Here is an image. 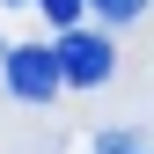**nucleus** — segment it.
<instances>
[{"instance_id": "1", "label": "nucleus", "mask_w": 154, "mask_h": 154, "mask_svg": "<svg viewBox=\"0 0 154 154\" xmlns=\"http://www.w3.org/2000/svg\"><path fill=\"white\" fill-rule=\"evenodd\" d=\"M8 88L22 95V103H51V95L66 88V66H59V44H15L8 51Z\"/></svg>"}, {"instance_id": "3", "label": "nucleus", "mask_w": 154, "mask_h": 154, "mask_svg": "<svg viewBox=\"0 0 154 154\" xmlns=\"http://www.w3.org/2000/svg\"><path fill=\"white\" fill-rule=\"evenodd\" d=\"M88 8L103 15V22H140V8H147V0H88Z\"/></svg>"}, {"instance_id": "5", "label": "nucleus", "mask_w": 154, "mask_h": 154, "mask_svg": "<svg viewBox=\"0 0 154 154\" xmlns=\"http://www.w3.org/2000/svg\"><path fill=\"white\" fill-rule=\"evenodd\" d=\"M0 8H37V0H0Z\"/></svg>"}, {"instance_id": "2", "label": "nucleus", "mask_w": 154, "mask_h": 154, "mask_svg": "<svg viewBox=\"0 0 154 154\" xmlns=\"http://www.w3.org/2000/svg\"><path fill=\"white\" fill-rule=\"evenodd\" d=\"M59 66H66L73 88H103L110 73H118V51H110L103 37H88V29H66L59 37Z\"/></svg>"}, {"instance_id": "4", "label": "nucleus", "mask_w": 154, "mask_h": 154, "mask_svg": "<svg viewBox=\"0 0 154 154\" xmlns=\"http://www.w3.org/2000/svg\"><path fill=\"white\" fill-rule=\"evenodd\" d=\"M37 8H44V22H59V29H73V22H81V8H88V0H37Z\"/></svg>"}]
</instances>
